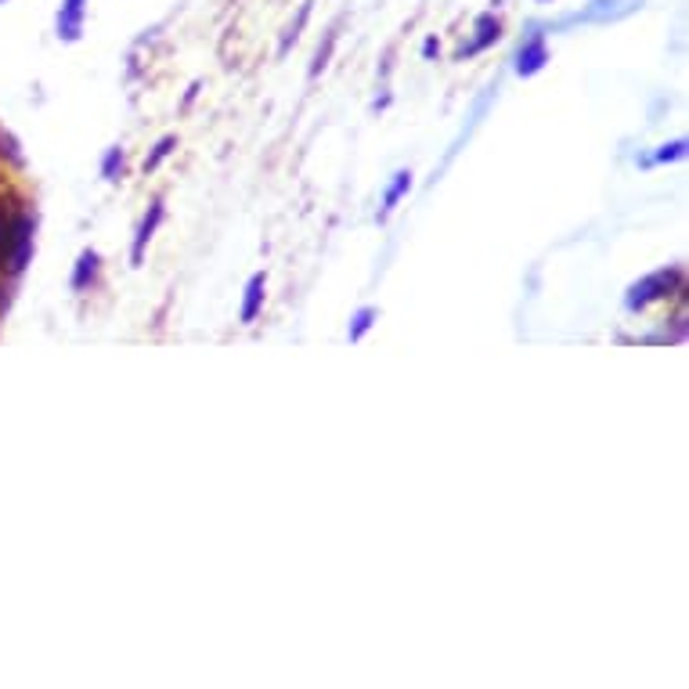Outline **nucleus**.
I'll use <instances>...</instances> for the list:
<instances>
[{"label":"nucleus","instance_id":"20e7f679","mask_svg":"<svg viewBox=\"0 0 689 689\" xmlns=\"http://www.w3.org/2000/svg\"><path fill=\"white\" fill-rule=\"evenodd\" d=\"M159 221H163V207L156 202V207H152V216L142 224V235H137V242H134V264H142V249H145V242L152 238V232H156Z\"/></svg>","mask_w":689,"mask_h":689},{"label":"nucleus","instance_id":"1a4fd4ad","mask_svg":"<svg viewBox=\"0 0 689 689\" xmlns=\"http://www.w3.org/2000/svg\"><path fill=\"white\" fill-rule=\"evenodd\" d=\"M170 148H174V137H163V142H159V148H156V156H152V159L145 163V167H148V170H156L159 163L170 156Z\"/></svg>","mask_w":689,"mask_h":689},{"label":"nucleus","instance_id":"9d476101","mask_svg":"<svg viewBox=\"0 0 689 689\" xmlns=\"http://www.w3.org/2000/svg\"><path fill=\"white\" fill-rule=\"evenodd\" d=\"M116 167H123V156H120V152H109V159H105V177L116 174Z\"/></svg>","mask_w":689,"mask_h":689},{"label":"nucleus","instance_id":"f257e3e1","mask_svg":"<svg viewBox=\"0 0 689 689\" xmlns=\"http://www.w3.org/2000/svg\"><path fill=\"white\" fill-rule=\"evenodd\" d=\"M679 282H682L679 271H657V275H649V278H643V282L629 292V308L640 311V308H646V303L668 297V292L679 286Z\"/></svg>","mask_w":689,"mask_h":689},{"label":"nucleus","instance_id":"0eeeda50","mask_svg":"<svg viewBox=\"0 0 689 689\" xmlns=\"http://www.w3.org/2000/svg\"><path fill=\"white\" fill-rule=\"evenodd\" d=\"M494 36H499V22L494 19H480V36H477V44L469 47V51H480V47H488Z\"/></svg>","mask_w":689,"mask_h":689},{"label":"nucleus","instance_id":"6e6552de","mask_svg":"<svg viewBox=\"0 0 689 689\" xmlns=\"http://www.w3.org/2000/svg\"><path fill=\"white\" fill-rule=\"evenodd\" d=\"M373 318H376V311H373V308L357 311V318H354V329H351V340H362V336L368 333V325H373Z\"/></svg>","mask_w":689,"mask_h":689},{"label":"nucleus","instance_id":"423d86ee","mask_svg":"<svg viewBox=\"0 0 689 689\" xmlns=\"http://www.w3.org/2000/svg\"><path fill=\"white\" fill-rule=\"evenodd\" d=\"M408 188H412V174H398V181H393L390 191H387V207H382V210H393V207H398V199L404 196Z\"/></svg>","mask_w":689,"mask_h":689},{"label":"nucleus","instance_id":"f03ea898","mask_svg":"<svg viewBox=\"0 0 689 689\" xmlns=\"http://www.w3.org/2000/svg\"><path fill=\"white\" fill-rule=\"evenodd\" d=\"M542 66H545V44L538 41V36H534V41L520 51V66H516V69H520L523 76H531V73H538Z\"/></svg>","mask_w":689,"mask_h":689},{"label":"nucleus","instance_id":"7ed1b4c3","mask_svg":"<svg viewBox=\"0 0 689 689\" xmlns=\"http://www.w3.org/2000/svg\"><path fill=\"white\" fill-rule=\"evenodd\" d=\"M260 300H264V275H253L249 278V289H246V308H242V322H253L260 311Z\"/></svg>","mask_w":689,"mask_h":689},{"label":"nucleus","instance_id":"39448f33","mask_svg":"<svg viewBox=\"0 0 689 689\" xmlns=\"http://www.w3.org/2000/svg\"><path fill=\"white\" fill-rule=\"evenodd\" d=\"M95 275H98V257H95V253H84V257H80V267H76L73 286H76V289H84Z\"/></svg>","mask_w":689,"mask_h":689},{"label":"nucleus","instance_id":"9b49d317","mask_svg":"<svg viewBox=\"0 0 689 689\" xmlns=\"http://www.w3.org/2000/svg\"><path fill=\"white\" fill-rule=\"evenodd\" d=\"M682 152H686V142H679V145H671V148H665V152H660V163H665V159H679L682 156Z\"/></svg>","mask_w":689,"mask_h":689}]
</instances>
